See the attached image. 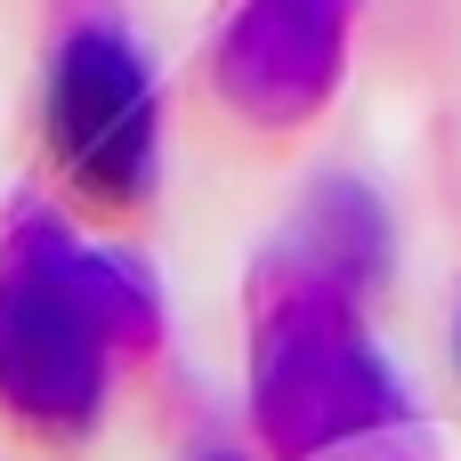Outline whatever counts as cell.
<instances>
[{
  "instance_id": "7a4b0ae2",
  "label": "cell",
  "mask_w": 461,
  "mask_h": 461,
  "mask_svg": "<svg viewBox=\"0 0 461 461\" xmlns=\"http://www.w3.org/2000/svg\"><path fill=\"white\" fill-rule=\"evenodd\" d=\"M251 429L276 461H332L405 429V389L357 292L267 267L251 316Z\"/></svg>"
},
{
  "instance_id": "277c9868",
  "label": "cell",
  "mask_w": 461,
  "mask_h": 461,
  "mask_svg": "<svg viewBox=\"0 0 461 461\" xmlns=\"http://www.w3.org/2000/svg\"><path fill=\"white\" fill-rule=\"evenodd\" d=\"M348 32L357 0H235L211 49V89L243 130L292 138L332 105L348 73Z\"/></svg>"
},
{
  "instance_id": "6da1fadb",
  "label": "cell",
  "mask_w": 461,
  "mask_h": 461,
  "mask_svg": "<svg viewBox=\"0 0 461 461\" xmlns=\"http://www.w3.org/2000/svg\"><path fill=\"white\" fill-rule=\"evenodd\" d=\"M162 292L138 259L24 219L0 259V413L32 438H81L105 413L113 357L154 348Z\"/></svg>"
},
{
  "instance_id": "3957f363",
  "label": "cell",
  "mask_w": 461,
  "mask_h": 461,
  "mask_svg": "<svg viewBox=\"0 0 461 461\" xmlns=\"http://www.w3.org/2000/svg\"><path fill=\"white\" fill-rule=\"evenodd\" d=\"M41 130H49L57 178L89 211L130 219L154 203V186H162V89L113 16H81L49 49Z\"/></svg>"
},
{
  "instance_id": "5b68a950",
  "label": "cell",
  "mask_w": 461,
  "mask_h": 461,
  "mask_svg": "<svg viewBox=\"0 0 461 461\" xmlns=\"http://www.w3.org/2000/svg\"><path fill=\"white\" fill-rule=\"evenodd\" d=\"M267 267L316 276V284H340V292L365 300V292L381 284V267H389V219H381V203H373L365 186L332 178V186H316V194L300 203L292 235H284V251H276Z\"/></svg>"
},
{
  "instance_id": "8992f818",
  "label": "cell",
  "mask_w": 461,
  "mask_h": 461,
  "mask_svg": "<svg viewBox=\"0 0 461 461\" xmlns=\"http://www.w3.org/2000/svg\"><path fill=\"white\" fill-rule=\"evenodd\" d=\"M203 461H235V454H203Z\"/></svg>"
}]
</instances>
